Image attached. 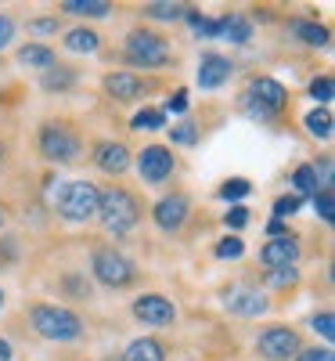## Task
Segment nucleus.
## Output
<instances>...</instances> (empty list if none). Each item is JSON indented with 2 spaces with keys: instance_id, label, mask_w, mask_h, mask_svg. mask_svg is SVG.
<instances>
[{
  "instance_id": "nucleus-1",
  "label": "nucleus",
  "mask_w": 335,
  "mask_h": 361,
  "mask_svg": "<svg viewBox=\"0 0 335 361\" xmlns=\"http://www.w3.org/2000/svg\"><path fill=\"white\" fill-rule=\"evenodd\" d=\"M98 217L112 235H127L137 221H141V206L127 188H98Z\"/></svg>"
},
{
  "instance_id": "nucleus-2",
  "label": "nucleus",
  "mask_w": 335,
  "mask_h": 361,
  "mask_svg": "<svg viewBox=\"0 0 335 361\" xmlns=\"http://www.w3.org/2000/svg\"><path fill=\"white\" fill-rule=\"evenodd\" d=\"M29 325H33L44 340H54V343H69L83 333L80 314L69 311V307H58V304H33L29 307Z\"/></svg>"
},
{
  "instance_id": "nucleus-3",
  "label": "nucleus",
  "mask_w": 335,
  "mask_h": 361,
  "mask_svg": "<svg viewBox=\"0 0 335 361\" xmlns=\"http://www.w3.org/2000/svg\"><path fill=\"white\" fill-rule=\"evenodd\" d=\"M54 209L69 224H83L90 217H98V188L90 180H65L54 192Z\"/></svg>"
},
{
  "instance_id": "nucleus-4",
  "label": "nucleus",
  "mask_w": 335,
  "mask_h": 361,
  "mask_svg": "<svg viewBox=\"0 0 335 361\" xmlns=\"http://www.w3.org/2000/svg\"><path fill=\"white\" fill-rule=\"evenodd\" d=\"M127 62L137 69H166L170 44L159 33H151V29H134L127 37Z\"/></svg>"
},
{
  "instance_id": "nucleus-5",
  "label": "nucleus",
  "mask_w": 335,
  "mask_h": 361,
  "mask_svg": "<svg viewBox=\"0 0 335 361\" xmlns=\"http://www.w3.org/2000/svg\"><path fill=\"white\" fill-rule=\"evenodd\" d=\"M90 271H94V279H98L101 286H108V289H123V286H130L134 275H137L134 260L123 257L119 250H112V246H98V250H94V257H90Z\"/></svg>"
},
{
  "instance_id": "nucleus-6",
  "label": "nucleus",
  "mask_w": 335,
  "mask_h": 361,
  "mask_svg": "<svg viewBox=\"0 0 335 361\" xmlns=\"http://www.w3.org/2000/svg\"><path fill=\"white\" fill-rule=\"evenodd\" d=\"M40 152H44L47 163H72L83 152V141L65 123H47L40 130Z\"/></svg>"
},
{
  "instance_id": "nucleus-7",
  "label": "nucleus",
  "mask_w": 335,
  "mask_h": 361,
  "mask_svg": "<svg viewBox=\"0 0 335 361\" xmlns=\"http://www.w3.org/2000/svg\"><path fill=\"white\" fill-rule=\"evenodd\" d=\"M256 350L267 357V361H289L296 357L303 347H299V333L296 329H285V325H270L256 336Z\"/></svg>"
},
{
  "instance_id": "nucleus-8",
  "label": "nucleus",
  "mask_w": 335,
  "mask_h": 361,
  "mask_svg": "<svg viewBox=\"0 0 335 361\" xmlns=\"http://www.w3.org/2000/svg\"><path fill=\"white\" fill-rule=\"evenodd\" d=\"M177 159L166 145H144L141 152H137V173L144 185H163V180L173 173Z\"/></svg>"
},
{
  "instance_id": "nucleus-9",
  "label": "nucleus",
  "mask_w": 335,
  "mask_h": 361,
  "mask_svg": "<svg viewBox=\"0 0 335 361\" xmlns=\"http://www.w3.org/2000/svg\"><path fill=\"white\" fill-rule=\"evenodd\" d=\"M134 318L151 325V329H166V325H173L177 307L170 304L166 296H159V293H144V296L134 300Z\"/></svg>"
},
{
  "instance_id": "nucleus-10",
  "label": "nucleus",
  "mask_w": 335,
  "mask_h": 361,
  "mask_svg": "<svg viewBox=\"0 0 335 361\" xmlns=\"http://www.w3.org/2000/svg\"><path fill=\"white\" fill-rule=\"evenodd\" d=\"M246 98L256 105V109H263L267 116H278L282 109H285V102H289V90L278 83V80H270V76H260V80H253L249 83V90H246Z\"/></svg>"
},
{
  "instance_id": "nucleus-11",
  "label": "nucleus",
  "mask_w": 335,
  "mask_h": 361,
  "mask_svg": "<svg viewBox=\"0 0 335 361\" xmlns=\"http://www.w3.org/2000/svg\"><path fill=\"white\" fill-rule=\"evenodd\" d=\"M188 214H191V202L184 195H163L156 202V209H151V217H156V224L163 231H180L184 221H188Z\"/></svg>"
},
{
  "instance_id": "nucleus-12",
  "label": "nucleus",
  "mask_w": 335,
  "mask_h": 361,
  "mask_svg": "<svg viewBox=\"0 0 335 361\" xmlns=\"http://www.w3.org/2000/svg\"><path fill=\"white\" fill-rule=\"evenodd\" d=\"M260 260L267 271H278V267H296L299 260V243L292 235H278V238H270V243L260 250Z\"/></svg>"
},
{
  "instance_id": "nucleus-13",
  "label": "nucleus",
  "mask_w": 335,
  "mask_h": 361,
  "mask_svg": "<svg viewBox=\"0 0 335 361\" xmlns=\"http://www.w3.org/2000/svg\"><path fill=\"white\" fill-rule=\"evenodd\" d=\"M231 80V58L224 54H202L198 62V87L202 90H220Z\"/></svg>"
},
{
  "instance_id": "nucleus-14",
  "label": "nucleus",
  "mask_w": 335,
  "mask_h": 361,
  "mask_svg": "<svg viewBox=\"0 0 335 361\" xmlns=\"http://www.w3.org/2000/svg\"><path fill=\"white\" fill-rule=\"evenodd\" d=\"M94 163H98L105 173L119 177V173L130 166V148L119 145V141H101V145L94 148Z\"/></svg>"
},
{
  "instance_id": "nucleus-15",
  "label": "nucleus",
  "mask_w": 335,
  "mask_h": 361,
  "mask_svg": "<svg viewBox=\"0 0 335 361\" xmlns=\"http://www.w3.org/2000/svg\"><path fill=\"white\" fill-rule=\"evenodd\" d=\"M105 90L112 98H119V102H134V98L144 94V83L134 73H108L105 76Z\"/></svg>"
},
{
  "instance_id": "nucleus-16",
  "label": "nucleus",
  "mask_w": 335,
  "mask_h": 361,
  "mask_svg": "<svg viewBox=\"0 0 335 361\" xmlns=\"http://www.w3.org/2000/svg\"><path fill=\"white\" fill-rule=\"evenodd\" d=\"M227 307H231V314H238V318H260L270 304H267V296L241 289V293H231V296H227Z\"/></svg>"
},
{
  "instance_id": "nucleus-17",
  "label": "nucleus",
  "mask_w": 335,
  "mask_h": 361,
  "mask_svg": "<svg viewBox=\"0 0 335 361\" xmlns=\"http://www.w3.org/2000/svg\"><path fill=\"white\" fill-rule=\"evenodd\" d=\"M253 37V25L241 15H224L217 18V40H231V44H246Z\"/></svg>"
},
{
  "instance_id": "nucleus-18",
  "label": "nucleus",
  "mask_w": 335,
  "mask_h": 361,
  "mask_svg": "<svg viewBox=\"0 0 335 361\" xmlns=\"http://www.w3.org/2000/svg\"><path fill=\"white\" fill-rule=\"evenodd\" d=\"M123 361H166V347L156 336H137L127 347V357Z\"/></svg>"
},
{
  "instance_id": "nucleus-19",
  "label": "nucleus",
  "mask_w": 335,
  "mask_h": 361,
  "mask_svg": "<svg viewBox=\"0 0 335 361\" xmlns=\"http://www.w3.org/2000/svg\"><path fill=\"white\" fill-rule=\"evenodd\" d=\"M18 66H29V69H54L58 62H54V51L47 47V44H25L22 51H18Z\"/></svg>"
},
{
  "instance_id": "nucleus-20",
  "label": "nucleus",
  "mask_w": 335,
  "mask_h": 361,
  "mask_svg": "<svg viewBox=\"0 0 335 361\" xmlns=\"http://www.w3.org/2000/svg\"><path fill=\"white\" fill-rule=\"evenodd\" d=\"M65 47L72 54H94L101 47V37L94 33V29H87V25H76V29H69V33H65Z\"/></svg>"
},
{
  "instance_id": "nucleus-21",
  "label": "nucleus",
  "mask_w": 335,
  "mask_h": 361,
  "mask_svg": "<svg viewBox=\"0 0 335 361\" xmlns=\"http://www.w3.org/2000/svg\"><path fill=\"white\" fill-rule=\"evenodd\" d=\"M108 0H65L62 4V11H69V15H83V18H105L108 15Z\"/></svg>"
},
{
  "instance_id": "nucleus-22",
  "label": "nucleus",
  "mask_w": 335,
  "mask_h": 361,
  "mask_svg": "<svg viewBox=\"0 0 335 361\" xmlns=\"http://www.w3.org/2000/svg\"><path fill=\"white\" fill-rule=\"evenodd\" d=\"M292 188H296L299 199H303V195H314V192H317V166H310V163L296 166V170H292Z\"/></svg>"
},
{
  "instance_id": "nucleus-23",
  "label": "nucleus",
  "mask_w": 335,
  "mask_h": 361,
  "mask_svg": "<svg viewBox=\"0 0 335 361\" xmlns=\"http://www.w3.org/2000/svg\"><path fill=\"white\" fill-rule=\"evenodd\" d=\"M307 130L314 134V137H321V141H328L331 137V112L328 109H314V112H307Z\"/></svg>"
},
{
  "instance_id": "nucleus-24",
  "label": "nucleus",
  "mask_w": 335,
  "mask_h": 361,
  "mask_svg": "<svg viewBox=\"0 0 335 361\" xmlns=\"http://www.w3.org/2000/svg\"><path fill=\"white\" fill-rule=\"evenodd\" d=\"M296 37L310 47H324L328 44V29L317 25V22H296Z\"/></svg>"
},
{
  "instance_id": "nucleus-25",
  "label": "nucleus",
  "mask_w": 335,
  "mask_h": 361,
  "mask_svg": "<svg viewBox=\"0 0 335 361\" xmlns=\"http://www.w3.org/2000/svg\"><path fill=\"white\" fill-rule=\"evenodd\" d=\"M184 18H188V25L195 29L198 40H217V18H206V15H198V11H184Z\"/></svg>"
},
{
  "instance_id": "nucleus-26",
  "label": "nucleus",
  "mask_w": 335,
  "mask_h": 361,
  "mask_svg": "<svg viewBox=\"0 0 335 361\" xmlns=\"http://www.w3.org/2000/svg\"><path fill=\"white\" fill-rule=\"evenodd\" d=\"M163 123H166V112L163 109H141L137 116H134V130H163Z\"/></svg>"
},
{
  "instance_id": "nucleus-27",
  "label": "nucleus",
  "mask_w": 335,
  "mask_h": 361,
  "mask_svg": "<svg viewBox=\"0 0 335 361\" xmlns=\"http://www.w3.org/2000/svg\"><path fill=\"white\" fill-rule=\"evenodd\" d=\"M144 15H148V18H159V22H173V18L184 15V4H170V0H159V4H148Z\"/></svg>"
},
{
  "instance_id": "nucleus-28",
  "label": "nucleus",
  "mask_w": 335,
  "mask_h": 361,
  "mask_svg": "<svg viewBox=\"0 0 335 361\" xmlns=\"http://www.w3.org/2000/svg\"><path fill=\"white\" fill-rule=\"evenodd\" d=\"M72 73L69 69H62V66H54V69H47L44 73V90H69L72 87Z\"/></svg>"
},
{
  "instance_id": "nucleus-29",
  "label": "nucleus",
  "mask_w": 335,
  "mask_h": 361,
  "mask_svg": "<svg viewBox=\"0 0 335 361\" xmlns=\"http://www.w3.org/2000/svg\"><path fill=\"white\" fill-rule=\"evenodd\" d=\"M253 192V185L246 177H231L227 185H220V199H227V202H238V199H246Z\"/></svg>"
},
{
  "instance_id": "nucleus-30",
  "label": "nucleus",
  "mask_w": 335,
  "mask_h": 361,
  "mask_svg": "<svg viewBox=\"0 0 335 361\" xmlns=\"http://www.w3.org/2000/svg\"><path fill=\"white\" fill-rule=\"evenodd\" d=\"M331 94H335V80H331V76H317V80H310V98H314L321 109L331 102Z\"/></svg>"
},
{
  "instance_id": "nucleus-31",
  "label": "nucleus",
  "mask_w": 335,
  "mask_h": 361,
  "mask_svg": "<svg viewBox=\"0 0 335 361\" xmlns=\"http://www.w3.org/2000/svg\"><path fill=\"white\" fill-rule=\"evenodd\" d=\"M314 209H317V217L321 221H335V202H331V188H317L314 192Z\"/></svg>"
},
{
  "instance_id": "nucleus-32",
  "label": "nucleus",
  "mask_w": 335,
  "mask_h": 361,
  "mask_svg": "<svg viewBox=\"0 0 335 361\" xmlns=\"http://www.w3.org/2000/svg\"><path fill=\"white\" fill-rule=\"evenodd\" d=\"M241 253H246V243H241L238 235H227V238H220V243H217V257L220 260H238Z\"/></svg>"
},
{
  "instance_id": "nucleus-33",
  "label": "nucleus",
  "mask_w": 335,
  "mask_h": 361,
  "mask_svg": "<svg viewBox=\"0 0 335 361\" xmlns=\"http://www.w3.org/2000/svg\"><path fill=\"white\" fill-rule=\"evenodd\" d=\"M310 329H314V333H321L328 343L335 340V314L331 311H317L314 318H310Z\"/></svg>"
},
{
  "instance_id": "nucleus-34",
  "label": "nucleus",
  "mask_w": 335,
  "mask_h": 361,
  "mask_svg": "<svg viewBox=\"0 0 335 361\" xmlns=\"http://www.w3.org/2000/svg\"><path fill=\"white\" fill-rule=\"evenodd\" d=\"M296 279H299V271H296V267H278V271H267V282H270L274 289L296 286Z\"/></svg>"
},
{
  "instance_id": "nucleus-35",
  "label": "nucleus",
  "mask_w": 335,
  "mask_h": 361,
  "mask_svg": "<svg viewBox=\"0 0 335 361\" xmlns=\"http://www.w3.org/2000/svg\"><path fill=\"white\" fill-rule=\"evenodd\" d=\"M299 206H303V199L299 195H282L278 202H274V217H292V214H299Z\"/></svg>"
},
{
  "instance_id": "nucleus-36",
  "label": "nucleus",
  "mask_w": 335,
  "mask_h": 361,
  "mask_svg": "<svg viewBox=\"0 0 335 361\" xmlns=\"http://www.w3.org/2000/svg\"><path fill=\"white\" fill-rule=\"evenodd\" d=\"M170 141H173V145H195V141H198V127H195V123H180V127L170 130Z\"/></svg>"
},
{
  "instance_id": "nucleus-37",
  "label": "nucleus",
  "mask_w": 335,
  "mask_h": 361,
  "mask_svg": "<svg viewBox=\"0 0 335 361\" xmlns=\"http://www.w3.org/2000/svg\"><path fill=\"white\" fill-rule=\"evenodd\" d=\"M224 224H227L231 231H241V228L249 224V209H246V206H231L227 214H224Z\"/></svg>"
},
{
  "instance_id": "nucleus-38",
  "label": "nucleus",
  "mask_w": 335,
  "mask_h": 361,
  "mask_svg": "<svg viewBox=\"0 0 335 361\" xmlns=\"http://www.w3.org/2000/svg\"><path fill=\"white\" fill-rule=\"evenodd\" d=\"M296 361H335L331 347H310V350H299Z\"/></svg>"
},
{
  "instance_id": "nucleus-39",
  "label": "nucleus",
  "mask_w": 335,
  "mask_h": 361,
  "mask_svg": "<svg viewBox=\"0 0 335 361\" xmlns=\"http://www.w3.org/2000/svg\"><path fill=\"white\" fill-rule=\"evenodd\" d=\"M11 37H15V22H11L8 15H0V51L11 44Z\"/></svg>"
},
{
  "instance_id": "nucleus-40",
  "label": "nucleus",
  "mask_w": 335,
  "mask_h": 361,
  "mask_svg": "<svg viewBox=\"0 0 335 361\" xmlns=\"http://www.w3.org/2000/svg\"><path fill=\"white\" fill-rule=\"evenodd\" d=\"M29 33H58V18H37V22H29Z\"/></svg>"
},
{
  "instance_id": "nucleus-41",
  "label": "nucleus",
  "mask_w": 335,
  "mask_h": 361,
  "mask_svg": "<svg viewBox=\"0 0 335 361\" xmlns=\"http://www.w3.org/2000/svg\"><path fill=\"white\" fill-rule=\"evenodd\" d=\"M163 112H188V98H184V90H177V94H170L166 109Z\"/></svg>"
},
{
  "instance_id": "nucleus-42",
  "label": "nucleus",
  "mask_w": 335,
  "mask_h": 361,
  "mask_svg": "<svg viewBox=\"0 0 335 361\" xmlns=\"http://www.w3.org/2000/svg\"><path fill=\"white\" fill-rule=\"evenodd\" d=\"M15 357V350H11V343L4 340V336H0V361H11Z\"/></svg>"
},
{
  "instance_id": "nucleus-43",
  "label": "nucleus",
  "mask_w": 335,
  "mask_h": 361,
  "mask_svg": "<svg viewBox=\"0 0 335 361\" xmlns=\"http://www.w3.org/2000/svg\"><path fill=\"white\" fill-rule=\"evenodd\" d=\"M267 231H270L274 238H278V235H289V231L282 228V221H270V224H267Z\"/></svg>"
},
{
  "instance_id": "nucleus-44",
  "label": "nucleus",
  "mask_w": 335,
  "mask_h": 361,
  "mask_svg": "<svg viewBox=\"0 0 335 361\" xmlns=\"http://www.w3.org/2000/svg\"><path fill=\"white\" fill-rule=\"evenodd\" d=\"M4 221H8V217H4V206H0V228H4Z\"/></svg>"
},
{
  "instance_id": "nucleus-45",
  "label": "nucleus",
  "mask_w": 335,
  "mask_h": 361,
  "mask_svg": "<svg viewBox=\"0 0 335 361\" xmlns=\"http://www.w3.org/2000/svg\"><path fill=\"white\" fill-rule=\"evenodd\" d=\"M0 311H4V289H0Z\"/></svg>"
},
{
  "instance_id": "nucleus-46",
  "label": "nucleus",
  "mask_w": 335,
  "mask_h": 361,
  "mask_svg": "<svg viewBox=\"0 0 335 361\" xmlns=\"http://www.w3.org/2000/svg\"><path fill=\"white\" fill-rule=\"evenodd\" d=\"M0 159H4V145H0Z\"/></svg>"
}]
</instances>
